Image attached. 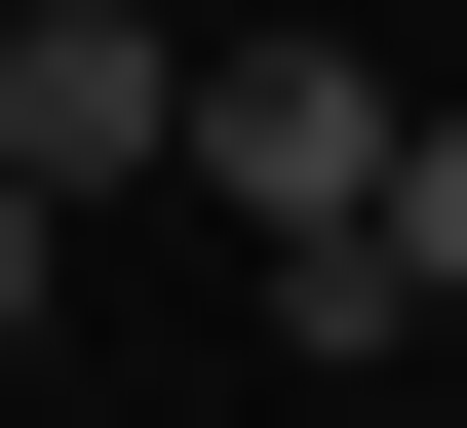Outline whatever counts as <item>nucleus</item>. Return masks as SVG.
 <instances>
[{
    "label": "nucleus",
    "mask_w": 467,
    "mask_h": 428,
    "mask_svg": "<svg viewBox=\"0 0 467 428\" xmlns=\"http://www.w3.org/2000/svg\"><path fill=\"white\" fill-rule=\"evenodd\" d=\"M389 312H467V117H429V156H389Z\"/></svg>",
    "instance_id": "3"
},
{
    "label": "nucleus",
    "mask_w": 467,
    "mask_h": 428,
    "mask_svg": "<svg viewBox=\"0 0 467 428\" xmlns=\"http://www.w3.org/2000/svg\"><path fill=\"white\" fill-rule=\"evenodd\" d=\"M39 273H78V234H39V195H0V350H39Z\"/></svg>",
    "instance_id": "4"
},
{
    "label": "nucleus",
    "mask_w": 467,
    "mask_h": 428,
    "mask_svg": "<svg viewBox=\"0 0 467 428\" xmlns=\"http://www.w3.org/2000/svg\"><path fill=\"white\" fill-rule=\"evenodd\" d=\"M195 156V39H117V0H0V195L78 234V195H156Z\"/></svg>",
    "instance_id": "2"
},
{
    "label": "nucleus",
    "mask_w": 467,
    "mask_h": 428,
    "mask_svg": "<svg viewBox=\"0 0 467 428\" xmlns=\"http://www.w3.org/2000/svg\"><path fill=\"white\" fill-rule=\"evenodd\" d=\"M195 156H234V234H273V273H350V234H389V156H429V117L350 78V39H234V78H195Z\"/></svg>",
    "instance_id": "1"
}]
</instances>
